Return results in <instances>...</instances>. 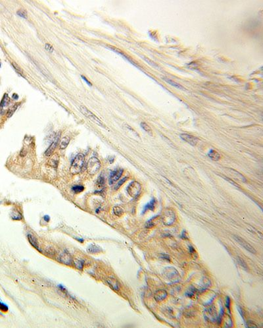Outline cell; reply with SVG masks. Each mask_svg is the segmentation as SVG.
<instances>
[{"mask_svg":"<svg viewBox=\"0 0 263 328\" xmlns=\"http://www.w3.org/2000/svg\"><path fill=\"white\" fill-rule=\"evenodd\" d=\"M176 220V216L174 212L168 210L164 213L162 216V221L166 225H172Z\"/></svg>","mask_w":263,"mask_h":328,"instance_id":"8992f818","label":"cell"},{"mask_svg":"<svg viewBox=\"0 0 263 328\" xmlns=\"http://www.w3.org/2000/svg\"><path fill=\"white\" fill-rule=\"evenodd\" d=\"M87 251H88V253H90L91 254H95L100 253V252H101V249H100L99 247L96 246L95 244H90V246L88 247Z\"/></svg>","mask_w":263,"mask_h":328,"instance_id":"ac0fdd59","label":"cell"},{"mask_svg":"<svg viewBox=\"0 0 263 328\" xmlns=\"http://www.w3.org/2000/svg\"><path fill=\"white\" fill-rule=\"evenodd\" d=\"M70 141H71V138L69 137V136H64L63 138H62V139L59 142L60 149L64 150L65 148H67V147L68 146V145L69 144Z\"/></svg>","mask_w":263,"mask_h":328,"instance_id":"5bb4252c","label":"cell"},{"mask_svg":"<svg viewBox=\"0 0 263 328\" xmlns=\"http://www.w3.org/2000/svg\"><path fill=\"white\" fill-rule=\"evenodd\" d=\"M180 138H181L182 140H184L186 142H188V144L192 145V146H195V145H197V143H198L199 139L197 137H195V136L192 135V134L182 133L180 134Z\"/></svg>","mask_w":263,"mask_h":328,"instance_id":"9c48e42d","label":"cell"},{"mask_svg":"<svg viewBox=\"0 0 263 328\" xmlns=\"http://www.w3.org/2000/svg\"><path fill=\"white\" fill-rule=\"evenodd\" d=\"M113 212L115 216L120 217L123 216L124 214V210L122 208L119 207V206H115L113 208Z\"/></svg>","mask_w":263,"mask_h":328,"instance_id":"7402d4cb","label":"cell"},{"mask_svg":"<svg viewBox=\"0 0 263 328\" xmlns=\"http://www.w3.org/2000/svg\"><path fill=\"white\" fill-rule=\"evenodd\" d=\"M19 105V104H15V105L13 106L12 108H11L9 110L7 114V117H11L14 114V113L15 112V111L17 110V108H18V106Z\"/></svg>","mask_w":263,"mask_h":328,"instance_id":"cb8c5ba5","label":"cell"},{"mask_svg":"<svg viewBox=\"0 0 263 328\" xmlns=\"http://www.w3.org/2000/svg\"><path fill=\"white\" fill-rule=\"evenodd\" d=\"M85 163V156L83 154H78L74 159L71 167V173L73 175H77L81 172Z\"/></svg>","mask_w":263,"mask_h":328,"instance_id":"6da1fadb","label":"cell"},{"mask_svg":"<svg viewBox=\"0 0 263 328\" xmlns=\"http://www.w3.org/2000/svg\"><path fill=\"white\" fill-rule=\"evenodd\" d=\"M226 307L228 308V309L230 310V299L229 297H227V300H226Z\"/></svg>","mask_w":263,"mask_h":328,"instance_id":"74e56055","label":"cell"},{"mask_svg":"<svg viewBox=\"0 0 263 328\" xmlns=\"http://www.w3.org/2000/svg\"><path fill=\"white\" fill-rule=\"evenodd\" d=\"M128 179V177H125L123 178V179H121L120 181H119L118 182H117V184L115 185V190H118L119 188L121 187V186L123 185V184L125 183V182L127 181V180Z\"/></svg>","mask_w":263,"mask_h":328,"instance_id":"83f0119b","label":"cell"},{"mask_svg":"<svg viewBox=\"0 0 263 328\" xmlns=\"http://www.w3.org/2000/svg\"><path fill=\"white\" fill-rule=\"evenodd\" d=\"M127 190L128 194L130 196L136 198L140 195L141 191H142V186L138 182L132 181L127 186Z\"/></svg>","mask_w":263,"mask_h":328,"instance_id":"5b68a950","label":"cell"},{"mask_svg":"<svg viewBox=\"0 0 263 328\" xmlns=\"http://www.w3.org/2000/svg\"><path fill=\"white\" fill-rule=\"evenodd\" d=\"M84 264V260H77V261L75 262L76 267H77L79 270H82V269H83Z\"/></svg>","mask_w":263,"mask_h":328,"instance_id":"f1b7e54d","label":"cell"},{"mask_svg":"<svg viewBox=\"0 0 263 328\" xmlns=\"http://www.w3.org/2000/svg\"><path fill=\"white\" fill-rule=\"evenodd\" d=\"M43 218H44V220H45V221H46V222H49V219H50V218H49V216H45L44 217H43Z\"/></svg>","mask_w":263,"mask_h":328,"instance_id":"f35d334b","label":"cell"},{"mask_svg":"<svg viewBox=\"0 0 263 328\" xmlns=\"http://www.w3.org/2000/svg\"><path fill=\"white\" fill-rule=\"evenodd\" d=\"M9 103V98L8 95L7 94H5V95H4L3 99H2V100H1V107H2V108L5 107L6 106L8 105Z\"/></svg>","mask_w":263,"mask_h":328,"instance_id":"d4e9b609","label":"cell"},{"mask_svg":"<svg viewBox=\"0 0 263 328\" xmlns=\"http://www.w3.org/2000/svg\"><path fill=\"white\" fill-rule=\"evenodd\" d=\"M80 112H82V114H83L84 116L87 117V118H88L90 121H92V122L95 123V124H97V125L101 126V127H102L105 128V125H103V123L101 122V121L100 120L98 117L95 116V114H93V113L91 112V111H90L88 109H87L85 106H80Z\"/></svg>","mask_w":263,"mask_h":328,"instance_id":"277c9868","label":"cell"},{"mask_svg":"<svg viewBox=\"0 0 263 328\" xmlns=\"http://www.w3.org/2000/svg\"><path fill=\"white\" fill-rule=\"evenodd\" d=\"M247 326L248 327H257V325H256L253 321H249L247 323Z\"/></svg>","mask_w":263,"mask_h":328,"instance_id":"836d02e7","label":"cell"},{"mask_svg":"<svg viewBox=\"0 0 263 328\" xmlns=\"http://www.w3.org/2000/svg\"><path fill=\"white\" fill-rule=\"evenodd\" d=\"M208 156L210 159L214 161H218L220 160L221 158L220 154L217 151L214 150H210L208 154Z\"/></svg>","mask_w":263,"mask_h":328,"instance_id":"9a60e30c","label":"cell"},{"mask_svg":"<svg viewBox=\"0 0 263 328\" xmlns=\"http://www.w3.org/2000/svg\"><path fill=\"white\" fill-rule=\"evenodd\" d=\"M58 287L59 288V289L61 291L64 292L65 293H67V291L66 290V289H65L63 286L62 285H58Z\"/></svg>","mask_w":263,"mask_h":328,"instance_id":"8d00e7d4","label":"cell"},{"mask_svg":"<svg viewBox=\"0 0 263 328\" xmlns=\"http://www.w3.org/2000/svg\"><path fill=\"white\" fill-rule=\"evenodd\" d=\"M163 275L170 283H175L180 281L179 273L173 267H167L165 268L163 271Z\"/></svg>","mask_w":263,"mask_h":328,"instance_id":"7a4b0ae2","label":"cell"},{"mask_svg":"<svg viewBox=\"0 0 263 328\" xmlns=\"http://www.w3.org/2000/svg\"><path fill=\"white\" fill-rule=\"evenodd\" d=\"M72 190H73V192H75V193H80L83 192L84 190V187L82 185H75L73 186Z\"/></svg>","mask_w":263,"mask_h":328,"instance_id":"484cf974","label":"cell"},{"mask_svg":"<svg viewBox=\"0 0 263 328\" xmlns=\"http://www.w3.org/2000/svg\"><path fill=\"white\" fill-rule=\"evenodd\" d=\"M162 79H163L164 81H166L167 83H168L169 84H170V85H172V86H174V87H176V88L180 89V90H184V88L183 87V86H182L181 84H178V82L174 81V80L168 79V78H166V77H163Z\"/></svg>","mask_w":263,"mask_h":328,"instance_id":"e0dca14e","label":"cell"},{"mask_svg":"<svg viewBox=\"0 0 263 328\" xmlns=\"http://www.w3.org/2000/svg\"><path fill=\"white\" fill-rule=\"evenodd\" d=\"M0 67H1V63H0Z\"/></svg>","mask_w":263,"mask_h":328,"instance_id":"b9f144b4","label":"cell"},{"mask_svg":"<svg viewBox=\"0 0 263 328\" xmlns=\"http://www.w3.org/2000/svg\"><path fill=\"white\" fill-rule=\"evenodd\" d=\"M77 239L78 241H80V242H84V240L82 239V238H77Z\"/></svg>","mask_w":263,"mask_h":328,"instance_id":"60d3db41","label":"cell"},{"mask_svg":"<svg viewBox=\"0 0 263 328\" xmlns=\"http://www.w3.org/2000/svg\"><path fill=\"white\" fill-rule=\"evenodd\" d=\"M13 98L15 99V100H17V99L19 98V96H18V95L16 94H13Z\"/></svg>","mask_w":263,"mask_h":328,"instance_id":"ab89813d","label":"cell"},{"mask_svg":"<svg viewBox=\"0 0 263 328\" xmlns=\"http://www.w3.org/2000/svg\"><path fill=\"white\" fill-rule=\"evenodd\" d=\"M45 49H46V50H47V51H49V52H51V53H52V52H53V50H54L53 47L52 46V45H51V44H45Z\"/></svg>","mask_w":263,"mask_h":328,"instance_id":"d6a6232c","label":"cell"},{"mask_svg":"<svg viewBox=\"0 0 263 328\" xmlns=\"http://www.w3.org/2000/svg\"><path fill=\"white\" fill-rule=\"evenodd\" d=\"M234 239L236 240L241 246H242L245 249H246L247 251H248L252 254H256V251H255V249H254L253 247H252L248 242H247L246 240H244L243 238H242V237H240V236H239L234 235Z\"/></svg>","mask_w":263,"mask_h":328,"instance_id":"52a82bcc","label":"cell"},{"mask_svg":"<svg viewBox=\"0 0 263 328\" xmlns=\"http://www.w3.org/2000/svg\"><path fill=\"white\" fill-rule=\"evenodd\" d=\"M101 168V162L96 157H92L88 160L87 164V171L90 175H95Z\"/></svg>","mask_w":263,"mask_h":328,"instance_id":"3957f363","label":"cell"},{"mask_svg":"<svg viewBox=\"0 0 263 328\" xmlns=\"http://www.w3.org/2000/svg\"><path fill=\"white\" fill-rule=\"evenodd\" d=\"M81 77H82V79H83V80H84V81H85V82H86V83H87V84H88V85H89V86H92V83H91V82H90V81H89V80H88V79H86V77H84V76H83V75H82V76H81Z\"/></svg>","mask_w":263,"mask_h":328,"instance_id":"d590c367","label":"cell"},{"mask_svg":"<svg viewBox=\"0 0 263 328\" xmlns=\"http://www.w3.org/2000/svg\"><path fill=\"white\" fill-rule=\"evenodd\" d=\"M13 66L14 69H15V70L16 71V72H17V73H18L19 75H21V77H24V76H23V71H22L21 69L20 68H19V67L18 66H17V65L15 64V63H13Z\"/></svg>","mask_w":263,"mask_h":328,"instance_id":"4dcf8cb0","label":"cell"},{"mask_svg":"<svg viewBox=\"0 0 263 328\" xmlns=\"http://www.w3.org/2000/svg\"><path fill=\"white\" fill-rule=\"evenodd\" d=\"M55 156H53V157L51 158V159H49L48 162H47V164H48L49 166H51V167H53V168H56L58 166V164H59V157L55 158Z\"/></svg>","mask_w":263,"mask_h":328,"instance_id":"ffe728a7","label":"cell"},{"mask_svg":"<svg viewBox=\"0 0 263 328\" xmlns=\"http://www.w3.org/2000/svg\"><path fill=\"white\" fill-rule=\"evenodd\" d=\"M157 221H158V216H155L153 218H152L147 221L146 225H145V227L147 228H151V227H153L156 225V223H157Z\"/></svg>","mask_w":263,"mask_h":328,"instance_id":"d6986e66","label":"cell"},{"mask_svg":"<svg viewBox=\"0 0 263 328\" xmlns=\"http://www.w3.org/2000/svg\"><path fill=\"white\" fill-rule=\"evenodd\" d=\"M59 261L61 263L65 265H67V266H71L73 263V258L71 256L70 254L67 253L66 251L63 252L62 253L60 254L59 256Z\"/></svg>","mask_w":263,"mask_h":328,"instance_id":"ba28073f","label":"cell"},{"mask_svg":"<svg viewBox=\"0 0 263 328\" xmlns=\"http://www.w3.org/2000/svg\"><path fill=\"white\" fill-rule=\"evenodd\" d=\"M141 127H142V129L144 130L145 132H147V133L149 134L150 135H153V131H152L151 127H150L145 122L141 123Z\"/></svg>","mask_w":263,"mask_h":328,"instance_id":"44dd1931","label":"cell"},{"mask_svg":"<svg viewBox=\"0 0 263 328\" xmlns=\"http://www.w3.org/2000/svg\"><path fill=\"white\" fill-rule=\"evenodd\" d=\"M27 237H28V239H29V242L30 244L32 247H34V248H35L36 249L38 250V251H40V249H39V246H38V241H37L36 238L34 237L33 235H32V234H29L27 235Z\"/></svg>","mask_w":263,"mask_h":328,"instance_id":"2e32d148","label":"cell"},{"mask_svg":"<svg viewBox=\"0 0 263 328\" xmlns=\"http://www.w3.org/2000/svg\"><path fill=\"white\" fill-rule=\"evenodd\" d=\"M17 14L18 15L19 17H22V18H24V19H27V17H28L27 11L25 9H23L19 10L17 12Z\"/></svg>","mask_w":263,"mask_h":328,"instance_id":"4316f807","label":"cell"},{"mask_svg":"<svg viewBox=\"0 0 263 328\" xmlns=\"http://www.w3.org/2000/svg\"><path fill=\"white\" fill-rule=\"evenodd\" d=\"M0 308H1V310H2L4 312L7 311V310H8L7 306H6L5 305H4V304H2V303H0Z\"/></svg>","mask_w":263,"mask_h":328,"instance_id":"e575fe53","label":"cell"},{"mask_svg":"<svg viewBox=\"0 0 263 328\" xmlns=\"http://www.w3.org/2000/svg\"><path fill=\"white\" fill-rule=\"evenodd\" d=\"M123 169H117L116 170L113 171L111 173L109 179V184L112 185L115 182H117L118 180L121 177L123 173Z\"/></svg>","mask_w":263,"mask_h":328,"instance_id":"30bf717a","label":"cell"},{"mask_svg":"<svg viewBox=\"0 0 263 328\" xmlns=\"http://www.w3.org/2000/svg\"><path fill=\"white\" fill-rule=\"evenodd\" d=\"M155 200H152L150 202L147 204L146 206H145L144 208V210H143V212H145V211H146V210H154V208H155Z\"/></svg>","mask_w":263,"mask_h":328,"instance_id":"603a6c76","label":"cell"},{"mask_svg":"<svg viewBox=\"0 0 263 328\" xmlns=\"http://www.w3.org/2000/svg\"><path fill=\"white\" fill-rule=\"evenodd\" d=\"M237 260H238V263L240 264V266H242V268L245 269V270H248V267H247L246 263H245V262H244V260H243L242 259V258H240V257H238V259H237Z\"/></svg>","mask_w":263,"mask_h":328,"instance_id":"f546056e","label":"cell"},{"mask_svg":"<svg viewBox=\"0 0 263 328\" xmlns=\"http://www.w3.org/2000/svg\"><path fill=\"white\" fill-rule=\"evenodd\" d=\"M107 281L110 287L113 290L115 291H118L120 289V283H119V282L116 279H115L113 277H109Z\"/></svg>","mask_w":263,"mask_h":328,"instance_id":"7c38bea8","label":"cell"},{"mask_svg":"<svg viewBox=\"0 0 263 328\" xmlns=\"http://www.w3.org/2000/svg\"><path fill=\"white\" fill-rule=\"evenodd\" d=\"M167 292L165 290H158L155 294V299L156 301L160 302L166 298Z\"/></svg>","mask_w":263,"mask_h":328,"instance_id":"4fadbf2b","label":"cell"},{"mask_svg":"<svg viewBox=\"0 0 263 328\" xmlns=\"http://www.w3.org/2000/svg\"><path fill=\"white\" fill-rule=\"evenodd\" d=\"M12 218L15 220H20L22 219V216L19 212H17V214L14 212V214L12 216Z\"/></svg>","mask_w":263,"mask_h":328,"instance_id":"1f68e13d","label":"cell"},{"mask_svg":"<svg viewBox=\"0 0 263 328\" xmlns=\"http://www.w3.org/2000/svg\"><path fill=\"white\" fill-rule=\"evenodd\" d=\"M59 136H58L55 138V140H53V142L51 143V144L50 145L48 148L47 149V150L45 151V156H51L52 154H53V152H55L56 148H57V145L59 144Z\"/></svg>","mask_w":263,"mask_h":328,"instance_id":"8fae6325","label":"cell"}]
</instances>
